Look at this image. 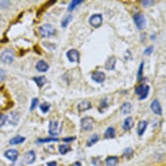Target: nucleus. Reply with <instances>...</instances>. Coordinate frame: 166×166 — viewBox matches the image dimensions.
I'll use <instances>...</instances> for the list:
<instances>
[{"mask_svg": "<svg viewBox=\"0 0 166 166\" xmlns=\"http://www.w3.org/2000/svg\"><path fill=\"white\" fill-rule=\"evenodd\" d=\"M39 33L42 37H49L56 33V29L50 24H44L39 28Z\"/></svg>", "mask_w": 166, "mask_h": 166, "instance_id": "nucleus-1", "label": "nucleus"}, {"mask_svg": "<svg viewBox=\"0 0 166 166\" xmlns=\"http://www.w3.org/2000/svg\"><path fill=\"white\" fill-rule=\"evenodd\" d=\"M150 87L148 85L141 84L135 88V93L139 97L140 100H144L148 97Z\"/></svg>", "mask_w": 166, "mask_h": 166, "instance_id": "nucleus-2", "label": "nucleus"}, {"mask_svg": "<svg viewBox=\"0 0 166 166\" xmlns=\"http://www.w3.org/2000/svg\"><path fill=\"white\" fill-rule=\"evenodd\" d=\"M62 131V124L56 120H51L49 123L48 132L52 135H57Z\"/></svg>", "mask_w": 166, "mask_h": 166, "instance_id": "nucleus-3", "label": "nucleus"}, {"mask_svg": "<svg viewBox=\"0 0 166 166\" xmlns=\"http://www.w3.org/2000/svg\"><path fill=\"white\" fill-rule=\"evenodd\" d=\"M14 59V52L13 50L10 49H7L2 53L0 56V59L1 61L6 64L11 63Z\"/></svg>", "mask_w": 166, "mask_h": 166, "instance_id": "nucleus-4", "label": "nucleus"}, {"mask_svg": "<svg viewBox=\"0 0 166 166\" xmlns=\"http://www.w3.org/2000/svg\"><path fill=\"white\" fill-rule=\"evenodd\" d=\"M103 22V18L101 14H95L89 19V23L91 26L95 28H98L101 26Z\"/></svg>", "mask_w": 166, "mask_h": 166, "instance_id": "nucleus-5", "label": "nucleus"}, {"mask_svg": "<svg viewBox=\"0 0 166 166\" xmlns=\"http://www.w3.org/2000/svg\"><path fill=\"white\" fill-rule=\"evenodd\" d=\"M133 20L138 29H143L146 27V19L142 14H135L133 16Z\"/></svg>", "mask_w": 166, "mask_h": 166, "instance_id": "nucleus-6", "label": "nucleus"}, {"mask_svg": "<svg viewBox=\"0 0 166 166\" xmlns=\"http://www.w3.org/2000/svg\"><path fill=\"white\" fill-rule=\"evenodd\" d=\"M94 124V120L92 117H86L83 118L81 121H80V125H81V127L84 130H86V131H88L90 130Z\"/></svg>", "mask_w": 166, "mask_h": 166, "instance_id": "nucleus-7", "label": "nucleus"}, {"mask_svg": "<svg viewBox=\"0 0 166 166\" xmlns=\"http://www.w3.org/2000/svg\"><path fill=\"white\" fill-rule=\"evenodd\" d=\"M79 53L77 50L71 49L67 52V57L70 62H79Z\"/></svg>", "mask_w": 166, "mask_h": 166, "instance_id": "nucleus-8", "label": "nucleus"}, {"mask_svg": "<svg viewBox=\"0 0 166 166\" xmlns=\"http://www.w3.org/2000/svg\"><path fill=\"white\" fill-rule=\"evenodd\" d=\"M150 108H151L152 111L155 114L158 115H162V107H161L160 104L158 100L155 99L153 100L151 104H150Z\"/></svg>", "mask_w": 166, "mask_h": 166, "instance_id": "nucleus-9", "label": "nucleus"}, {"mask_svg": "<svg viewBox=\"0 0 166 166\" xmlns=\"http://www.w3.org/2000/svg\"><path fill=\"white\" fill-rule=\"evenodd\" d=\"M5 156L7 159L12 162H16L18 157V153L17 150L14 149H9L5 153Z\"/></svg>", "mask_w": 166, "mask_h": 166, "instance_id": "nucleus-10", "label": "nucleus"}, {"mask_svg": "<svg viewBox=\"0 0 166 166\" xmlns=\"http://www.w3.org/2000/svg\"><path fill=\"white\" fill-rule=\"evenodd\" d=\"M24 160L27 164H33L36 160V154L33 150L27 152L26 153H25L24 156Z\"/></svg>", "mask_w": 166, "mask_h": 166, "instance_id": "nucleus-11", "label": "nucleus"}, {"mask_svg": "<svg viewBox=\"0 0 166 166\" xmlns=\"http://www.w3.org/2000/svg\"><path fill=\"white\" fill-rule=\"evenodd\" d=\"M92 79L96 83H102L105 79V74L103 72H95L92 75Z\"/></svg>", "mask_w": 166, "mask_h": 166, "instance_id": "nucleus-12", "label": "nucleus"}, {"mask_svg": "<svg viewBox=\"0 0 166 166\" xmlns=\"http://www.w3.org/2000/svg\"><path fill=\"white\" fill-rule=\"evenodd\" d=\"M90 108H91V103L87 101V100L80 102L77 105V109L80 112H85V111L89 109Z\"/></svg>", "mask_w": 166, "mask_h": 166, "instance_id": "nucleus-13", "label": "nucleus"}, {"mask_svg": "<svg viewBox=\"0 0 166 166\" xmlns=\"http://www.w3.org/2000/svg\"><path fill=\"white\" fill-rule=\"evenodd\" d=\"M48 65L43 60H41V61H38L36 65V69L39 72H46L48 70Z\"/></svg>", "mask_w": 166, "mask_h": 166, "instance_id": "nucleus-14", "label": "nucleus"}, {"mask_svg": "<svg viewBox=\"0 0 166 166\" xmlns=\"http://www.w3.org/2000/svg\"><path fill=\"white\" fill-rule=\"evenodd\" d=\"M116 64V58L114 56L110 57L105 65V68L108 70H112L114 68Z\"/></svg>", "mask_w": 166, "mask_h": 166, "instance_id": "nucleus-15", "label": "nucleus"}, {"mask_svg": "<svg viewBox=\"0 0 166 166\" xmlns=\"http://www.w3.org/2000/svg\"><path fill=\"white\" fill-rule=\"evenodd\" d=\"M147 122L145 121V120H142V121H140L137 127V133L140 136L143 135V134L145 132L146 128L147 127Z\"/></svg>", "mask_w": 166, "mask_h": 166, "instance_id": "nucleus-16", "label": "nucleus"}, {"mask_svg": "<svg viewBox=\"0 0 166 166\" xmlns=\"http://www.w3.org/2000/svg\"><path fill=\"white\" fill-rule=\"evenodd\" d=\"M133 127V120L131 117H127L124 120L123 124V129L124 130H129Z\"/></svg>", "mask_w": 166, "mask_h": 166, "instance_id": "nucleus-17", "label": "nucleus"}, {"mask_svg": "<svg viewBox=\"0 0 166 166\" xmlns=\"http://www.w3.org/2000/svg\"><path fill=\"white\" fill-rule=\"evenodd\" d=\"M33 79L34 80V82L36 83V84L37 85V86L39 87H40V88L43 87L44 85L47 83V79L45 78L44 76L34 77L33 78Z\"/></svg>", "mask_w": 166, "mask_h": 166, "instance_id": "nucleus-18", "label": "nucleus"}, {"mask_svg": "<svg viewBox=\"0 0 166 166\" xmlns=\"http://www.w3.org/2000/svg\"><path fill=\"white\" fill-rule=\"evenodd\" d=\"M115 137V130L113 127H109L107 129L104 134L105 139H112Z\"/></svg>", "mask_w": 166, "mask_h": 166, "instance_id": "nucleus-19", "label": "nucleus"}, {"mask_svg": "<svg viewBox=\"0 0 166 166\" xmlns=\"http://www.w3.org/2000/svg\"><path fill=\"white\" fill-rule=\"evenodd\" d=\"M25 139H25L24 138H23L22 136H20V135H17V136L14 137L11 139H10L9 143L12 145L21 144L24 142Z\"/></svg>", "mask_w": 166, "mask_h": 166, "instance_id": "nucleus-20", "label": "nucleus"}, {"mask_svg": "<svg viewBox=\"0 0 166 166\" xmlns=\"http://www.w3.org/2000/svg\"><path fill=\"white\" fill-rule=\"evenodd\" d=\"M120 110H121L123 114H128L130 113L131 110H132V105L129 102L124 103L121 108H120Z\"/></svg>", "mask_w": 166, "mask_h": 166, "instance_id": "nucleus-21", "label": "nucleus"}, {"mask_svg": "<svg viewBox=\"0 0 166 166\" xmlns=\"http://www.w3.org/2000/svg\"><path fill=\"white\" fill-rule=\"evenodd\" d=\"M118 162L117 157H109L106 159V164L107 166H115Z\"/></svg>", "mask_w": 166, "mask_h": 166, "instance_id": "nucleus-22", "label": "nucleus"}, {"mask_svg": "<svg viewBox=\"0 0 166 166\" xmlns=\"http://www.w3.org/2000/svg\"><path fill=\"white\" fill-rule=\"evenodd\" d=\"M83 1H81V0H73L71 2V3L69 4V6L68 7V10L69 11H72L75 9L77 6L80 5V3H82Z\"/></svg>", "mask_w": 166, "mask_h": 166, "instance_id": "nucleus-23", "label": "nucleus"}, {"mask_svg": "<svg viewBox=\"0 0 166 166\" xmlns=\"http://www.w3.org/2000/svg\"><path fill=\"white\" fill-rule=\"evenodd\" d=\"M99 139V137L98 134H94V135L90 138L88 140V142L87 143V145L88 146H92V145L95 144L98 141Z\"/></svg>", "mask_w": 166, "mask_h": 166, "instance_id": "nucleus-24", "label": "nucleus"}, {"mask_svg": "<svg viewBox=\"0 0 166 166\" xmlns=\"http://www.w3.org/2000/svg\"><path fill=\"white\" fill-rule=\"evenodd\" d=\"M70 150V147L66 145H62L59 147V151L62 154H67Z\"/></svg>", "mask_w": 166, "mask_h": 166, "instance_id": "nucleus-25", "label": "nucleus"}, {"mask_svg": "<svg viewBox=\"0 0 166 166\" xmlns=\"http://www.w3.org/2000/svg\"><path fill=\"white\" fill-rule=\"evenodd\" d=\"M50 107H51V105H50L47 102H44L40 105V109L41 110V112L44 113H47L48 112V110L50 109Z\"/></svg>", "mask_w": 166, "mask_h": 166, "instance_id": "nucleus-26", "label": "nucleus"}, {"mask_svg": "<svg viewBox=\"0 0 166 166\" xmlns=\"http://www.w3.org/2000/svg\"><path fill=\"white\" fill-rule=\"evenodd\" d=\"M72 20V16L71 15H68L65 17L62 22V28H66L69 23Z\"/></svg>", "mask_w": 166, "mask_h": 166, "instance_id": "nucleus-27", "label": "nucleus"}, {"mask_svg": "<svg viewBox=\"0 0 166 166\" xmlns=\"http://www.w3.org/2000/svg\"><path fill=\"white\" fill-rule=\"evenodd\" d=\"M58 142V139L57 138H44V139H39L37 140V143H47V142Z\"/></svg>", "mask_w": 166, "mask_h": 166, "instance_id": "nucleus-28", "label": "nucleus"}, {"mask_svg": "<svg viewBox=\"0 0 166 166\" xmlns=\"http://www.w3.org/2000/svg\"><path fill=\"white\" fill-rule=\"evenodd\" d=\"M8 119V116L5 114H0V127L6 124V121Z\"/></svg>", "mask_w": 166, "mask_h": 166, "instance_id": "nucleus-29", "label": "nucleus"}, {"mask_svg": "<svg viewBox=\"0 0 166 166\" xmlns=\"http://www.w3.org/2000/svg\"><path fill=\"white\" fill-rule=\"evenodd\" d=\"M38 102L39 100L37 98H35L32 100V103H31V105H30V111H33L37 107V105L38 104Z\"/></svg>", "mask_w": 166, "mask_h": 166, "instance_id": "nucleus-30", "label": "nucleus"}, {"mask_svg": "<svg viewBox=\"0 0 166 166\" xmlns=\"http://www.w3.org/2000/svg\"><path fill=\"white\" fill-rule=\"evenodd\" d=\"M143 66H144V63L142 62L141 64L140 65V67H139V72H138V79H141L142 78Z\"/></svg>", "mask_w": 166, "mask_h": 166, "instance_id": "nucleus-31", "label": "nucleus"}, {"mask_svg": "<svg viewBox=\"0 0 166 166\" xmlns=\"http://www.w3.org/2000/svg\"><path fill=\"white\" fill-rule=\"evenodd\" d=\"M5 78H6V73L3 69L0 68V83L2 82Z\"/></svg>", "mask_w": 166, "mask_h": 166, "instance_id": "nucleus-32", "label": "nucleus"}, {"mask_svg": "<svg viewBox=\"0 0 166 166\" xmlns=\"http://www.w3.org/2000/svg\"><path fill=\"white\" fill-rule=\"evenodd\" d=\"M152 51H153V46H149L145 50L144 53L147 55H149L152 53Z\"/></svg>", "mask_w": 166, "mask_h": 166, "instance_id": "nucleus-33", "label": "nucleus"}, {"mask_svg": "<svg viewBox=\"0 0 166 166\" xmlns=\"http://www.w3.org/2000/svg\"><path fill=\"white\" fill-rule=\"evenodd\" d=\"M107 106H108V105H107V104L106 101H105V100H104V101H103V102H102V105H101V107H100L99 109H101L102 108H103L102 109H103V108H107Z\"/></svg>", "mask_w": 166, "mask_h": 166, "instance_id": "nucleus-34", "label": "nucleus"}, {"mask_svg": "<svg viewBox=\"0 0 166 166\" xmlns=\"http://www.w3.org/2000/svg\"><path fill=\"white\" fill-rule=\"evenodd\" d=\"M11 166H24V164L22 162H14L13 164H11Z\"/></svg>", "mask_w": 166, "mask_h": 166, "instance_id": "nucleus-35", "label": "nucleus"}, {"mask_svg": "<svg viewBox=\"0 0 166 166\" xmlns=\"http://www.w3.org/2000/svg\"><path fill=\"white\" fill-rule=\"evenodd\" d=\"M74 139H75V138H64V142H71V141H73Z\"/></svg>", "mask_w": 166, "mask_h": 166, "instance_id": "nucleus-36", "label": "nucleus"}, {"mask_svg": "<svg viewBox=\"0 0 166 166\" xmlns=\"http://www.w3.org/2000/svg\"><path fill=\"white\" fill-rule=\"evenodd\" d=\"M56 165H57V164L55 162H51L47 164V166H56Z\"/></svg>", "mask_w": 166, "mask_h": 166, "instance_id": "nucleus-37", "label": "nucleus"}, {"mask_svg": "<svg viewBox=\"0 0 166 166\" xmlns=\"http://www.w3.org/2000/svg\"><path fill=\"white\" fill-rule=\"evenodd\" d=\"M73 166H81V164H80L79 162H76L73 164Z\"/></svg>", "mask_w": 166, "mask_h": 166, "instance_id": "nucleus-38", "label": "nucleus"}]
</instances>
